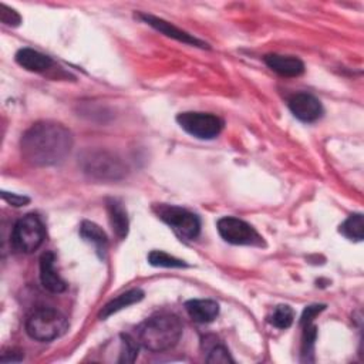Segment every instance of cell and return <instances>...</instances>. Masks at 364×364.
I'll return each mask as SVG.
<instances>
[{"mask_svg":"<svg viewBox=\"0 0 364 364\" xmlns=\"http://www.w3.org/2000/svg\"><path fill=\"white\" fill-rule=\"evenodd\" d=\"M74 144L71 131L54 121L33 124L20 139L21 156L34 166H51L63 162Z\"/></svg>","mask_w":364,"mask_h":364,"instance_id":"6da1fadb","label":"cell"},{"mask_svg":"<svg viewBox=\"0 0 364 364\" xmlns=\"http://www.w3.org/2000/svg\"><path fill=\"white\" fill-rule=\"evenodd\" d=\"M183 326L175 314H155L136 328L139 346L152 353H161L178 344Z\"/></svg>","mask_w":364,"mask_h":364,"instance_id":"7a4b0ae2","label":"cell"},{"mask_svg":"<svg viewBox=\"0 0 364 364\" xmlns=\"http://www.w3.org/2000/svg\"><path fill=\"white\" fill-rule=\"evenodd\" d=\"M84 173L98 181H118L127 175L125 162L115 154L104 149H88L80 156Z\"/></svg>","mask_w":364,"mask_h":364,"instance_id":"3957f363","label":"cell"},{"mask_svg":"<svg viewBox=\"0 0 364 364\" xmlns=\"http://www.w3.org/2000/svg\"><path fill=\"white\" fill-rule=\"evenodd\" d=\"M68 328L65 316L51 307L36 309L26 321L27 334L37 341H51L61 337Z\"/></svg>","mask_w":364,"mask_h":364,"instance_id":"277c9868","label":"cell"},{"mask_svg":"<svg viewBox=\"0 0 364 364\" xmlns=\"http://www.w3.org/2000/svg\"><path fill=\"white\" fill-rule=\"evenodd\" d=\"M152 210L181 239L193 240L198 237L200 232V220L193 212L185 208L168 205V203H155L152 206Z\"/></svg>","mask_w":364,"mask_h":364,"instance_id":"5b68a950","label":"cell"},{"mask_svg":"<svg viewBox=\"0 0 364 364\" xmlns=\"http://www.w3.org/2000/svg\"><path fill=\"white\" fill-rule=\"evenodd\" d=\"M44 237L46 229L41 219L34 213H28L14 223L10 239L17 252L31 253L41 246Z\"/></svg>","mask_w":364,"mask_h":364,"instance_id":"8992f818","label":"cell"},{"mask_svg":"<svg viewBox=\"0 0 364 364\" xmlns=\"http://www.w3.org/2000/svg\"><path fill=\"white\" fill-rule=\"evenodd\" d=\"M176 122L185 132L199 139H213L223 129V121L209 112L185 111L176 115Z\"/></svg>","mask_w":364,"mask_h":364,"instance_id":"52a82bcc","label":"cell"},{"mask_svg":"<svg viewBox=\"0 0 364 364\" xmlns=\"http://www.w3.org/2000/svg\"><path fill=\"white\" fill-rule=\"evenodd\" d=\"M218 232L223 240L232 245L260 246L263 243L262 236L255 230L252 225L243 219L235 216H223L216 222Z\"/></svg>","mask_w":364,"mask_h":364,"instance_id":"ba28073f","label":"cell"},{"mask_svg":"<svg viewBox=\"0 0 364 364\" xmlns=\"http://www.w3.org/2000/svg\"><path fill=\"white\" fill-rule=\"evenodd\" d=\"M287 105L291 114L303 122H314L323 115L321 102L313 94L309 92L294 94L289 100Z\"/></svg>","mask_w":364,"mask_h":364,"instance_id":"9c48e42d","label":"cell"},{"mask_svg":"<svg viewBox=\"0 0 364 364\" xmlns=\"http://www.w3.org/2000/svg\"><path fill=\"white\" fill-rule=\"evenodd\" d=\"M139 18H142L146 24H149L151 27H154L155 30H158L159 33L165 34L166 37H171L173 40H178L181 43H185V44H189V46H195V47H200V48H205L208 47L206 43H203L202 40L193 37L192 34L175 27L172 23L164 20V18H159V17H155L152 14H146V13H141L139 14Z\"/></svg>","mask_w":364,"mask_h":364,"instance_id":"30bf717a","label":"cell"},{"mask_svg":"<svg viewBox=\"0 0 364 364\" xmlns=\"http://www.w3.org/2000/svg\"><path fill=\"white\" fill-rule=\"evenodd\" d=\"M40 280L44 289L51 293H63L67 289L65 282L55 270V255L44 252L40 257Z\"/></svg>","mask_w":364,"mask_h":364,"instance_id":"8fae6325","label":"cell"},{"mask_svg":"<svg viewBox=\"0 0 364 364\" xmlns=\"http://www.w3.org/2000/svg\"><path fill=\"white\" fill-rule=\"evenodd\" d=\"M264 64L282 77H299L304 73V64L294 55L266 54L263 57Z\"/></svg>","mask_w":364,"mask_h":364,"instance_id":"7c38bea8","label":"cell"},{"mask_svg":"<svg viewBox=\"0 0 364 364\" xmlns=\"http://www.w3.org/2000/svg\"><path fill=\"white\" fill-rule=\"evenodd\" d=\"M185 310L196 323H210L219 314V304L210 299H192L185 303Z\"/></svg>","mask_w":364,"mask_h":364,"instance_id":"4fadbf2b","label":"cell"},{"mask_svg":"<svg viewBox=\"0 0 364 364\" xmlns=\"http://www.w3.org/2000/svg\"><path fill=\"white\" fill-rule=\"evenodd\" d=\"M16 63L23 68H26L27 71H33V73H44L53 65L51 57L28 47L20 48L16 53Z\"/></svg>","mask_w":364,"mask_h":364,"instance_id":"5bb4252c","label":"cell"},{"mask_svg":"<svg viewBox=\"0 0 364 364\" xmlns=\"http://www.w3.org/2000/svg\"><path fill=\"white\" fill-rule=\"evenodd\" d=\"M107 210H108V218L111 228L114 233L117 235L118 239H125L128 235V228H129V220L125 208L122 203L117 199H108L107 200Z\"/></svg>","mask_w":364,"mask_h":364,"instance_id":"9a60e30c","label":"cell"},{"mask_svg":"<svg viewBox=\"0 0 364 364\" xmlns=\"http://www.w3.org/2000/svg\"><path fill=\"white\" fill-rule=\"evenodd\" d=\"M142 299H144V291H142L141 289H131V290H128V291H125V293L117 296V297L112 299L111 301H108V303L102 307V310L100 311L98 317H100L101 320H105V318L109 317L111 314H114V313H117V311H119V310H122V309H125V307H128V306H131V304H135V303L141 301Z\"/></svg>","mask_w":364,"mask_h":364,"instance_id":"2e32d148","label":"cell"},{"mask_svg":"<svg viewBox=\"0 0 364 364\" xmlns=\"http://www.w3.org/2000/svg\"><path fill=\"white\" fill-rule=\"evenodd\" d=\"M80 235L85 242H90L95 246L97 252L104 253L108 246V237L105 232L94 222L82 220L80 225Z\"/></svg>","mask_w":364,"mask_h":364,"instance_id":"e0dca14e","label":"cell"},{"mask_svg":"<svg viewBox=\"0 0 364 364\" xmlns=\"http://www.w3.org/2000/svg\"><path fill=\"white\" fill-rule=\"evenodd\" d=\"M210 340L212 341H209V336H206L203 338V344H205V347L209 353L208 357H206L208 363H213V364H216V363L218 364L235 363V360L229 354V350L223 344L218 343V338L215 336H210Z\"/></svg>","mask_w":364,"mask_h":364,"instance_id":"ac0fdd59","label":"cell"},{"mask_svg":"<svg viewBox=\"0 0 364 364\" xmlns=\"http://www.w3.org/2000/svg\"><path fill=\"white\" fill-rule=\"evenodd\" d=\"M340 233L346 236L350 240H363L364 237V219L361 213L350 215L341 225H340Z\"/></svg>","mask_w":364,"mask_h":364,"instance_id":"d6986e66","label":"cell"},{"mask_svg":"<svg viewBox=\"0 0 364 364\" xmlns=\"http://www.w3.org/2000/svg\"><path fill=\"white\" fill-rule=\"evenodd\" d=\"M294 311L287 304H279L273 309L272 314L269 316V323L277 328H289L293 324Z\"/></svg>","mask_w":364,"mask_h":364,"instance_id":"ffe728a7","label":"cell"},{"mask_svg":"<svg viewBox=\"0 0 364 364\" xmlns=\"http://www.w3.org/2000/svg\"><path fill=\"white\" fill-rule=\"evenodd\" d=\"M148 262L155 267H186L188 266L182 259L171 256L162 250L149 252Z\"/></svg>","mask_w":364,"mask_h":364,"instance_id":"44dd1931","label":"cell"},{"mask_svg":"<svg viewBox=\"0 0 364 364\" xmlns=\"http://www.w3.org/2000/svg\"><path fill=\"white\" fill-rule=\"evenodd\" d=\"M121 355L118 358V363H134L135 358L138 357V350H139V343L138 340L132 338L129 334H121Z\"/></svg>","mask_w":364,"mask_h":364,"instance_id":"7402d4cb","label":"cell"},{"mask_svg":"<svg viewBox=\"0 0 364 364\" xmlns=\"http://www.w3.org/2000/svg\"><path fill=\"white\" fill-rule=\"evenodd\" d=\"M303 327V343H301V355L303 360H307L309 354H313V346L317 338V327L313 323L304 324Z\"/></svg>","mask_w":364,"mask_h":364,"instance_id":"603a6c76","label":"cell"},{"mask_svg":"<svg viewBox=\"0 0 364 364\" xmlns=\"http://www.w3.org/2000/svg\"><path fill=\"white\" fill-rule=\"evenodd\" d=\"M0 21L10 27H17L21 23L20 14L6 4H0Z\"/></svg>","mask_w":364,"mask_h":364,"instance_id":"cb8c5ba5","label":"cell"},{"mask_svg":"<svg viewBox=\"0 0 364 364\" xmlns=\"http://www.w3.org/2000/svg\"><path fill=\"white\" fill-rule=\"evenodd\" d=\"M324 309H326L324 304H311V306H307V307L303 310V314H301V317H300V326L313 323L314 317H316L317 314H320Z\"/></svg>","mask_w":364,"mask_h":364,"instance_id":"d4e9b609","label":"cell"},{"mask_svg":"<svg viewBox=\"0 0 364 364\" xmlns=\"http://www.w3.org/2000/svg\"><path fill=\"white\" fill-rule=\"evenodd\" d=\"M1 198L10 203L11 206H24L30 202V199L27 196H23V195H17V193H11V192H6V191H1Z\"/></svg>","mask_w":364,"mask_h":364,"instance_id":"484cf974","label":"cell"}]
</instances>
